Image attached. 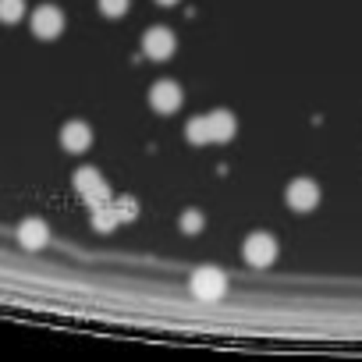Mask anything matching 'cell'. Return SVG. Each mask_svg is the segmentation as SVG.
<instances>
[{"label": "cell", "instance_id": "17", "mask_svg": "<svg viewBox=\"0 0 362 362\" xmlns=\"http://www.w3.org/2000/svg\"><path fill=\"white\" fill-rule=\"evenodd\" d=\"M156 4H163V8H170V4H177V0H156Z\"/></svg>", "mask_w": 362, "mask_h": 362}, {"label": "cell", "instance_id": "15", "mask_svg": "<svg viewBox=\"0 0 362 362\" xmlns=\"http://www.w3.org/2000/svg\"><path fill=\"white\" fill-rule=\"evenodd\" d=\"M181 231H185V235H199L203 231V214L199 210H185V214H181Z\"/></svg>", "mask_w": 362, "mask_h": 362}, {"label": "cell", "instance_id": "16", "mask_svg": "<svg viewBox=\"0 0 362 362\" xmlns=\"http://www.w3.org/2000/svg\"><path fill=\"white\" fill-rule=\"evenodd\" d=\"M128 11V0H100V15L107 18H121Z\"/></svg>", "mask_w": 362, "mask_h": 362}, {"label": "cell", "instance_id": "2", "mask_svg": "<svg viewBox=\"0 0 362 362\" xmlns=\"http://www.w3.org/2000/svg\"><path fill=\"white\" fill-rule=\"evenodd\" d=\"M242 252H245L249 267H270V263L277 259V238H274V235H267V231H256V235H249V238H245Z\"/></svg>", "mask_w": 362, "mask_h": 362}, {"label": "cell", "instance_id": "13", "mask_svg": "<svg viewBox=\"0 0 362 362\" xmlns=\"http://www.w3.org/2000/svg\"><path fill=\"white\" fill-rule=\"evenodd\" d=\"M22 15H25V0H0V22L4 25L22 22Z\"/></svg>", "mask_w": 362, "mask_h": 362}, {"label": "cell", "instance_id": "11", "mask_svg": "<svg viewBox=\"0 0 362 362\" xmlns=\"http://www.w3.org/2000/svg\"><path fill=\"white\" fill-rule=\"evenodd\" d=\"M185 139H189L192 146H206V142H214V139H210V124H206V117H192V121L185 124Z\"/></svg>", "mask_w": 362, "mask_h": 362}, {"label": "cell", "instance_id": "7", "mask_svg": "<svg viewBox=\"0 0 362 362\" xmlns=\"http://www.w3.org/2000/svg\"><path fill=\"white\" fill-rule=\"evenodd\" d=\"M149 107L156 110V114H174L177 107H181V86H174V82H156L153 89H149Z\"/></svg>", "mask_w": 362, "mask_h": 362}, {"label": "cell", "instance_id": "8", "mask_svg": "<svg viewBox=\"0 0 362 362\" xmlns=\"http://www.w3.org/2000/svg\"><path fill=\"white\" fill-rule=\"evenodd\" d=\"M61 146H64L68 153H86V149L93 146V128H89L86 121H68V124L61 128Z\"/></svg>", "mask_w": 362, "mask_h": 362}, {"label": "cell", "instance_id": "9", "mask_svg": "<svg viewBox=\"0 0 362 362\" xmlns=\"http://www.w3.org/2000/svg\"><path fill=\"white\" fill-rule=\"evenodd\" d=\"M18 242H22V249H43L47 242H50V228L40 221V217H29V221H22V228H18Z\"/></svg>", "mask_w": 362, "mask_h": 362}, {"label": "cell", "instance_id": "6", "mask_svg": "<svg viewBox=\"0 0 362 362\" xmlns=\"http://www.w3.org/2000/svg\"><path fill=\"white\" fill-rule=\"evenodd\" d=\"M174 47H177V40H174V33L163 29V25H156V29H149V33L142 36V50H146L149 61H167V57L174 54Z\"/></svg>", "mask_w": 362, "mask_h": 362}, {"label": "cell", "instance_id": "4", "mask_svg": "<svg viewBox=\"0 0 362 362\" xmlns=\"http://www.w3.org/2000/svg\"><path fill=\"white\" fill-rule=\"evenodd\" d=\"M33 33L40 36V40H57L61 33H64V11L61 8H54V4H40L36 11H33Z\"/></svg>", "mask_w": 362, "mask_h": 362}, {"label": "cell", "instance_id": "14", "mask_svg": "<svg viewBox=\"0 0 362 362\" xmlns=\"http://www.w3.org/2000/svg\"><path fill=\"white\" fill-rule=\"evenodd\" d=\"M114 214H117L121 224H124V221H135V217H139V203H135L132 196H121V199L114 203Z\"/></svg>", "mask_w": 362, "mask_h": 362}, {"label": "cell", "instance_id": "10", "mask_svg": "<svg viewBox=\"0 0 362 362\" xmlns=\"http://www.w3.org/2000/svg\"><path fill=\"white\" fill-rule=\"evenodd\" d=\"M206 124H210V139L214 142H231L235 139V114L231 110H214V114H206Z\"/></svg>", "mask_w": 362, "mask_h": 362}, {"label": "cell", "instance_id": "5", "mask_svg": "<svg viewBox=\"0 0 362 362\" xmlns=\"http://www.w3.org/2000/svg\"><path fill=\"white\" fill-rule=\"evenodd\" d=\"M320 203V185L309 177H295L291 185H288V206L298 210V214H309L313 206Z\"/></svg>", "mask_w": 362, "mask_h": 362}, {"label": "cell", "instance_id": "3", "mask_svg": "<svg viewBox=\"0 0 362 362\" xmlns=\"http://www.w3.org/2000/svg\"><path fill=\"white\" fill-rule=\"evenodd\" d=\"M224 291H228V281H224V274H221L217 267H199V270H192V295H196V298L214 302V298H221Z\"/></svg>", "mask_w": 362, "mask_h": 362}, {"label": "cell", "instance_id": "1", "mask_svg": "<svg viewBox=\"0 0 362 362\" xmlns=\"http://www.w3.org/2000/svg\"><path fill=\"white\" fill-rule=\"evenodd\" d=\"M71 185H75V192H78L93 210L103 206V203H110V185L103 181V174H100L96 167H82V170H75Z\"/></svg>", "mask_w": 362, "mask_h": 362}, {"label": "cell", "instance_id": "12", "mask_svg": "<svg viewBox=\"0 0 362 362\" xmlns=\"http://www.w3.org/2000/svg\"><path fill=\"white\" fill-rule=\"evenodd\" d=\"M121 221H117V214H114V203H103V206H96L93 210V228L96 231H114Z\"/></svg>", "mask_w": 362, "mask_h": 362}]
</instances>
